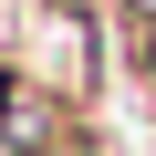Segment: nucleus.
Returning <instances> with one entry per match:
<instances>
[{
	"instance_id": "f257e3e1",
	"label": "nucleus",
	"mask_w": 156,
	"mask_h": 156,
	"mask_svg": "<svg viewBox=\"0 0 156 156\" xmlns=\"http://www.w3.org/2000/svg\"><path fill=\"white\" fill-rule=\"evenodd\" d=\"M42 94H62L73 115L104 104V21L83 11V0H42V11L21 21V52H11Z\"/></svg>"
},
{
	"instance_id": "7ed1b4c3",
	"label": "nucleus",
	"mask_w": 156,
	"mask_h": 156,
	"mask_svg": "<svg viewBox=\"0 0 156 156\" xmlns=\"http://www.w3.org/2000/svg\"><path fill=\"white\" fill-rule=\"evenodd\" d=\"M52 156H104V146H94V135H73V146H52Z\"/></svg>"
},
{
	"instance_id": "f03ea898",
	"label": "nucleus",
	"mask_w": 156,
	"mask_h": 156,
	"mask_svg": "<svg viewBox=\"0 0 156 156\" xmlns=\"http://www.w3.org/2000/svg\"><path fill=\"white\" fill-rule=\"evenodd\" d=\"M83 135V115H73L62 94H42L21 62H0V156H52Z\"/></svg>"
}]
</instances>
